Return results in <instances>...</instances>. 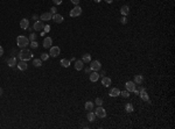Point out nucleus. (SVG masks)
Here are the masks:
<instances>
[{
	"label": "nucleus",
	"mask_w": 175,
	"mask_h": 129,
	"mask_svg": "<svg viewBox=\"0 0 175 129\" xmlns=\"http://www.w3.org/2000/svg\"><path fill=\"white\" fill-rule=\"evenodd\" d=\"M19 58L21 59V60H29V59L33 58V52L31 50H28V49H22L21 51L19 52Z\"/></svg>",
	"instance_id": "nucleus-1"
},
{
	"label": "nucleus",
	"mask_w": 175,
	"mask_h": 129,
	"mask_svg": "<svg viewBox=\"0 0 175 129\" xmlns=\"http://www.w3.org/2000/svg\"><path fill=\"white\" fill-rule=\"evenodd\" d=\"M28 43H29V40H28L26 36H23V35H20V36L16 37V44H18L19 48L25 49L27 45H28Z\"/></svg>",
	"instance_id": "nucleus-2"
},
{
	"label": "nucleus",
	"mask_w": 175,
	"mask_h": 129,
	"mask_svg": "<svg viewBox=\"0 0 175 129\" xmlns=\"http://www.w3.org/2000/svg\"><path fill=\"white\" fill-rule=\"evenodd\" d=\"M95 114H96V116L103 119L106 116V111L103 108V106H98V107L95 109Z\"/></svg>",
	"instance_id": "nucleus-3"
},
{
	"label": "nucleus",
	"mask_w": 175,
	"mask_h": 129,
	"mask_svg": "<svg viewBox=\"0 0 175 129\" xmlns=\"http://www.w3.org/2000/svg\"><path fill=\"white\" fill-rule=\"evenodd\" d=\"M81 14H82V8H81V7H80L78 5H76V6L74 7V8H72V9L70 11V16H71V17H76V16H80Z\"/></svg>",
	"instance_id": "nucleus-4"
},
{
	"label": "nucleus",
	"mask_w": 175,
	"mask_h": 129,
	"mask_svg": "<svg viewBox=\"0 0 175 129\" xmlns=\"http://www.w3.org/2000/svg\"><path fill=\"white\" fill-rule=\"evenodd\" d=\"M101 68H102V64L99 60H91L90 62L91 71H98V70H101Z\"/></svg>",
	"instance_id": "nucleus-5"
},
{
	"label": "nucleus",
	"mask_w": 175,
	"mask_h": 129,
	"mask_svg": "<svg viewBox=\"0 0 175 129\" xmlns=\"http://www.w3.org/2000/svg\"><path fill=\"white\" fill-rule=\"evenodd\" d=\"M139 95H140V98L143 99L144 101L149 102V97H148V94L146 93V90H145L144 87H140V88H139Z\"/></svg>",
	"instance_id": "nucleus-6"
},
{
	"label": "nucleus",
	"mask_w": 175,
	"mask_h": 129,
	"mask_svg": "<svg viewBox=\"0 0 175 129\" xmlns=\"http://www.w3.org/2000/svg\"><path fill=\"white\" fill-rule=\"evenodd\" d=\"M60 54H61V49H60V47H50L49 56H51V57H57Z\"/></svg>",
	"instance_id": "nucleus-7"
},
{
	"label": "nucleus",
	"mask_w": 175,
	"mask_h": 129,
	"mask_svg": "<svg viewBox=\"0 0 175 129\" xmlns=\"http://www.w3.org/2000/svg\"><path fill=\"white\" fill-rule=\"evenodd\" d=\"M125 87H126V90L131 93V92H133L135 88H137V84H135L134 81H131V80L126 81V83H125Z\"/></svg>",
	"instance_id": "nucleus-8"
},
{
	"label": "nucleus",
	"mask_w": 175,
	"mask_h": 129,
	"mask_svg": "<svg viewBox=\"0 0 175 129\" xmlns=\"http://www.w3.org/2000/svg\"><path fill=\"white\" fill-rule=\"evenodd\" d=\"M51 20H53L55 23H62L63 22V20H64V17L61 14H53V17H51Z\"/></svg>",
	"instance_id": "nucleus-9"
},
{
	"label": "nucleus",
	"mask_w": 175,
	"mask_h": 129,
	"mask_svg": "<svg viewBox=\"0 0 175 129\" xmlns=\"http://www.w3.org/2000/svg\"><path fill=\"white\" fill-rule=\"evenodd\" d=\"M44 28V25H43V21H36L33 26V29H35L36 32H40Z\"/></svg>",
	"instance_id": "nucleus-10"
},
{
	"label": "nucleus",
	"mask_w": 175,
	"mask_h": 129,
	"mask_svg": "<svg viewBox=\"0 0 175 129\" xmlns=\"http://www.w3.org/2000/svg\"><path fill=\"white\" fill-rule=\"evenodd\" d=\"M51 17H53V14H51L50 12H47V13H43L42 15L40 16L41 21H49V20H51Z\"/></svg>",
	"instance_id": "nucleus-11"
},
{
	"label": "nucleus",
	"mask_w": 175,
	"mask_h": 129,
	"mask_svg": "<svg viewBox=\"0 0 175 129\" xmlns=\"http://www.w3.org/2000/svg\"><path fill=\"white\" fill-rule=\"evenodd\" d=\"M109 95H110V97H113V98L119 97V95H120V90H119V88H117V87H113L111 91H110Z\"/></svg>",
	"instance_id": "nucleus-12"
},
{
	"label": "nucleus",
	"mask_w": 175,
	"mask_h": 129,
	"mask_svg": "<svg viewBox=\"0 0 175 129\" xmlns=\"http://www.w3.org/2000/svg\"><path fill=\"white\" fill-rule=\"evenodd\" d=\"M20 27H21L23 30H27V29L29 28V21H28V19H22L21 21H20Z\"/></svg>",
	"instance_id": "nucleus-13"
},
{
	"label": "nucleus",
	"mask_w": 175,
	"mask_h": 129,
	"mask_svg": "<svg viewBox=\"0 0 175 129\" xmlns=\"http://www.w3.org/2000/svg\"><path fill=\"white\" fill-rule=\"evenodd\" d=\"M51 44H53V40L51 37H46L43 40V48H50L51 47Z\"/></svg>",
	"instance_id": "nucleus-14"
},
{
	"label": "nucleus",
	"mask_w": 175,
	"mask_h": 129,
	"mask_svg": "<svg viewBox=\"0 0 175 129\" xmlns=\"http://www.w3.org/2000/svg\"><path fill=\"white\" fill-rule=\"evenodd\" d=\"M89 78H90V81L96 83V81L99 79V75L97 73V71H92V72L90 73V77H89Z\"/></svg>",
	"instance_id": "nucleus-15"
},
{
	"label": "nucleus",
	"mask_w": 175,
	"mask_h": 129,
	"mask_svg": "<svg viewBox=\"0 0 175 129\" xmlns=\"http://www.w3.org/2000/svg\"><path fill=\"white\" fill-rule=\"evenodd\" d=\"M16 66H18V69H19L20 71H26L27 68H28V65H27V63L25 62V60L19 62V64H16Z\"/></svg>",
	"instance_id": "nucleus-16"
},
{
	"label": "nucleus",
	"mask_w": 175,
	"mask_h": 129,
	"mask_svg": "<svg viewBox=\"0 0 175 129\" xmlns=\"http://www.w3.org/2000/svg\"><path fill=\"white\" fill-rule=\"evenodd\" d=\"M111 83H112V80L110 77H103V78H102V84L105 86V87H109V86L111 85Z\"/></svg>",
	"instance_id": "nucleus-17"
},
{
	"label": "nucleus",
	"mask_w": 175,
	"mask_h": 129,
	"mask_svg": "<svg viewBox=\"0 0 175 129\" xmlns=\"http://www.w3.org/2000/svg\"><path fill=\"white\" fill-rule=\"evenodd\" d=\"M83 68H84V63H83L82 59H81V60H75V69H76V70L81 71Z\"/></svg>",
	"instance_id": "nucleus-18"
},
{
	"label": "nucleus",
	"mask_w": 175,
	"mask_h": 129,
	"mask_svg": "<svg viewBox=\"0 0 175 129\" xmlns=\"http://www.w3.org/2000/svg\"><path fill=\"white\" fill-rule=\"evenodd\" d=\"M120 13H122V15L126 16L130 14V7H128L127 5H124L122 6V8H120Z\"/></svg>",
	"instance_id": "nucleus-19"
},
{
	"label": "nucleus",
	"mask_w": 175,
	"mask_h": 129,
	"mask_svg": "<svg viewBox=\"0 0 175 129\" xmlns=\"http://www.w3.org/2000/svg\"><path fill=\"white\" fill-rule=\"evenodd\" d=\"M96 118H97V116H96V114L93 113L92 111H90L89 113L86 114V119H88L89 122H93V121H96Z\"/></svg>",
	"instance_id": "nucleus-20"
},
{
	"label": "nucleus",
	"mask_w": 175,
	"mask_h": 129,
	"mask_svg": "<svg viewBox=\"0 0 175 129\" xmlns=\"http://www.w3.org/2000/svg\"><path fill=\"white\" fill-rule=\"evenodd\" d=\"M134 83H135V84H139V85H140V84H143V81H144V77L141 75H137L135 76V77H134Z\"/></svg>",
	"instance_id": "nucleus-21"
},
{
	"label": "nucleus",
	"mask_w": 175,
	"mask_h": 129,
	"mask_svg": "<svg viewBox=\"0 0 175 129\" xmlns=\"http://www.w3.org/2000/svg\"><path fill=\"white\" fill-rule=\"evenodd\" d=\"M61 65H62L63 68H69V66H70V59L62 58V59H61Z\"/></svg>",
	"instance_id": "nucleus-22"
},
{
	"label": "nucleus",
	"mask_w": 175,
	"mask_h": 129,
	"mask_svg": "<svg viewBox=\"0 0 175 129\" xmlns=\"http://www.w3.org/2000/svg\"><path fill=\"white\" fill-rule=\"evenodd\" d=\"M85 109L88 111V112H90V111H92L93 109V102L92 101H86L85 102Z\"/></svg>",
	"instance_id": "nucleus-23"
},
{
	"label": "nucleus",
	"mask_w": 175,
	"mask_h": 129,
	"mask_svg": "<svg viewBox=\"0 0 175 129\" xmlns=\"http://www.w3.org/2000/svg\"><path fill=\"white\" fill-rule=\"evenodd\" d=\"M7 64H8V66H10V68L15 66V65H16V58H15V57H12V58H10L8 60H7Z\"/></svg>",
	"instance_id": "nucleus-24"
},
{
	"label": "nucleus",
	"mask_w": 175,
	"mask_h": 129,
	"mask_svg": "<svg viewBox=\"0 0 175 129\" xmlns=\"http://www.w3.org/2000/svg\"><path fill=\"white\" fill-rule=\"evenodd\" d=\"M82 60L83 63H90L91 62V55L90 54H84L83 57H82Z\"/></svg>",
	"instance_id": "nucleus-25"
},
{
	"label": "nucleus",
	"mask_w": 175,
	"mask_h": 129,
	"mask_svg": "<svg viewBox=\"0 0 175 129\" xmlns=\"http://www.w3.org/2000/svg\"><path fill=\"white\" fill-rule=\"evenodd\" d=\"M125 111L127 112V113H132L133 112V106L131 102H128V103H126L125 105Z\"/></svg>",
	"instance_id": "nucleus-26"
},
{
	"label": "nucleus",
	"mask_w": 175,
	"mask_h": 129,
	"mask_svg": "<svg viewBox=\"0 0 175 129\" xmlns=\"http://www.w3.org/2000/svg\"><path fill=\"white\" fill-rule=\"evenodd\" d=\"M33 65H34V66H36V68H40V66L42 65V60H41V58L34 59V60H33Z\"/></svg>",
	"instance_id": "nucleus-27"
},
{
	"label": "nucleus",
	"mask_w": 175,
	"mask_h": 129,
	"mask_svg": "<svg viewBox=\"0 0 175 129\" xmlns=\"http://www.w3.org/2000/svg\"><path fill=\"white\" fill-rule=\"evenodd\" d=\"M93 103H96V105H98V106H103V99L102 98H97L95 100V102Z\"/></svg>",
	"instance_id": "nucleus-28"
},
{
	"label": "nucleus",
	"mask_w": 175,
	"mask_h": 129,
	"mask_svg": "<svg viewBox=\"0 0 175 129\" xmlns=\"http://www.w3.org/2000/svg\"><path fill=\"white\" fill-rule=\"evenodd\" d=\"M120 94H122V97H124V98H128V97H130V92H128L127 90L122 91V92H120Z\"/></svg>",
	"instance_id": "nucleus-29"
},
{
	"label": "nucleus",
	"mask_w": 175,
	"mask_h": 129,
	"mask_svg": "<svg viewBox=\"0 0 175 129\" xmlns=\"http://www.w3.org/2000/svg\"><path fill=\"white\" fill-rule=\"evenodd\" d=\"M36 37H37V36H36V34H35V33H32L28 40H29L31 42H32V41H36Z\"/></svg>",
	"instance_id": "nucleus-30"
},
{
	"label": "nucleus",
	"mask_w": 175,
	"mask_h": 129,
	"mask_svg": "<svg viewBox=\"0 0 175 129\" xmlns=\"http://www.w3.org/2000/svg\"><path fill=\"white\" fill-rule=\"evenodd\" d=\"M31 47H32L33 49H36L37 47H39V43H37L36 41H32V42H31Z\"/></svg>",
	"instance_id": "nucleus-31"
},
{
	"label": "nucleus",
	"mask_w": 175,
	"mask_h": 129,
	"mask_svg": "<svg viewBox=\"0 0 175 129\" xmlns=\"http://www.w3.org/2000/svg\"><path fill=\"white\" fill-rule=\"evenodd\" d=\"M49 57H50V56H49L48 54H42L41 55V60H47Z\"/></svg>",
	"instance_id": "nucleus-32"
},
{
	"label": "nucleus",
	"mask_w": 175,
	"mask_h": 129,
	"mask_svg": "<svg viewBox=\"0 0 175 129\" xmlns=\"http://www.w3.org/2000/svg\"><path fill=\"white\" fill-rule=\"evenodd\" d=\"M120 22H122L123 25H126V23H127V17H126V16H124V17H122V20H120Z\"/></svg>",
	"instance_id": "nucleus-33"
},
{
	"label": "nucleus",
	"mask_w": 175,
	"mask_h": 129,
	"mask_svg": "<svg viewBox=\"0 0 175 129\" xmlns=\"http://www.w3.org/2000/svg\"><path fill=\"white\" fill-rule=\"evenodd\" d=\"M53 2L57 6V5H61V4H62V0H53Z\"/></svg>",
	"instance_id": "nucleus-34"
},
{
	"label": "nucleus",
	"mask_w": 175,
	"mask_h": 129,
	"mask_svg": "<svg viewBox=\"0 0 175 129\" xmlns=\"http://www.w3.org/2000/svg\"><path fill=\"white\" fill-rule=\"evenodd\" d=\"M56 11H57L56 7H51V8H50V13H51V14H56Z\"/></svg>",
	"instance_id": "nucleus-35"
},
{
	"label": "nucleus",
	"mask_w": 175,
	"mask_h": 129,
	"mask_svg": "<svg viewBox=\"0 0 175 129\" xmlns=\"http://www.w3.org/2000/svg\"><path fill=\"white\" fill-rule=\"evenodd\" d=\"M49 30H50V26H48V25H47V26H44V32L48 33Z\"/></svg>",
	"instance_id": "nucleus-36"
},
{
	"label": "nucleus",
	"mask_w": 175,
	"mask_h": 129,
	"mask_svg": "<svg viewBox=\"0 0 175 129\" xmlns=\"http://www.w3.org/2000/svg\"><path fill=\"white\" fill-rule=\"evenodd\" d=\"M71 2H72L74 5H78V4H80V0H71Z\"/></svg>",
	"instance_id": "nucleus-37"
},
{
	"label": "nucleus",
	"mask_w": 175,
	"mask_h": 129,
	"mask_svg": "<svg viewBox=\"0 0 175 129\" xmlns=\"http://www.w3.org/2000/svg\"><path fill=\"white\" fill-rule=\"evenodd\" d=\"M2 55H4V48H2V47L0 45V57H1Z\"/></svg>",
	"instance_id": "nucleus-38"
},
{
	"label": "nucleus",
	"mask_w": 175,
	"mask_h": 129,
	"mask_svg": "<svg viewBox=\"0 0 175 129\" xmlns=\"http://www.w3.org/2000/svg\"><path fill=\"white\" fill-rule=\"evenodd\" d=\"M85 71H86V72H88V73H90V71H91V69H90V68H88V69H86V70H85Z\"/></svg>",
	"instance_id": "nucleus-39"
},
{
	"label": "nucleus",
	"mask_w": 175,
	"mask_h": 129,
	"mask_svg": "<svg viewBox=\"0 0 175 129\" xmlns=\"http://www.w3.org/2000/svg\"><path fill=\"white\" fill-rule=\"evenodd\" d=\"M105 1H106V2H107V4H111V2H112V1H113V0H105Z\"/></svg>",
	"instance_id": "nucleus-40"
},
{
	"label": "nucleus",
	"mask_w": 175,
	"mask_h": 129,
	"mask_svg": "<svg viewBox=\"0 0 175 129\" xmlns=\"http://www.w3.org/2000/svg\"><path fill=\"white\" fill-rule=\"evenodd\" d=\"M93 1H95V2H101L102 0H93Z\"/></svg>",
	"instance_id": "nucleus-41"
},
{
	"label": "nucleus",
	"mask_w": 175,
	"mask_h": 129,
	"mask_svg": "<svg viewBox=\"0 0 175 129\" xmlns=\"http://www.w3.org/2000/svg\"><path fill=\"white\" fill-rule=\"evenodd\" d=\"M2 94V88H0V95Z\"/></svg>",
	"instance_id": "nucleus-42"
}]
</instances>
